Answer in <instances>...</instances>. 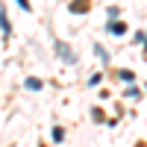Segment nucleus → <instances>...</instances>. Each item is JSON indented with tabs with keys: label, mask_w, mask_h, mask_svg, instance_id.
<instances>
[{
	"label": "nucleus",
	"mask_w": 147,
	"mask_h": 147,
	"mask_svg": "<svg viewBox=\"0 0 147 147\" xmlns=\"http://www.w3.org/2000/svg\"><path fill=\"white\" fill-rule=\"evenodd\" d=\"M56 53H59V59H62V62H68V65H74L77 62V56H74V50L65 44V41H56Z\"/></svg>",
	"instance_id": "1"
},
{
	"label": "nucleus",
	"mask_w": 147,
	"mask_h": 147,
	"mask_svg": "<svg viewBox=\"0 0 147 147\" xmlns=\"http://www.w3.org/2000/svg\"><path fill=\"white\" fill-rule=\"evenodd\" d=\"M15 3H18L21 9H27V12H30V0H15Z\"/></svg>",
	"instance_id": "9"
},
{
	"label": "nucleus",
	"mask_w": 147,
	"mask_h": 147,
	"mask_svg": "<svg viewBox=\"0 0 147 147\" xmlns=\"http://www.w3.org/2000/svg\"><path fill=\"white\" fill-rule=\"evenodd\" d=\"M24 85H27V88H30V91H38V88H41V85H44V82H41L38 77H30V80H27V82H24Z\"/></svg>",
	"instance_id": "4"
},
{
	"label": "nucleus",
	"mask_w": 147,
	"mask_h": 147,
	"mask_svg": "<svg viewBox=\"0 0 147 147\" xmlns=\"http://www.w3.org/2000/svg\"><path fill=\"white\" fill-rule=\"evenodd\" d=\"M144 44H147V41H144ZM144 59H147V47H144Z\"/></svg>",
	"instance_id": "10"
},
{
	"label": "nucleus",
	"mask_w": 147,
	"mask_h": 147,
	"mask_svg": "<svg viewBox=\"0 0 147 147\" xmlns=\"http://www.w3.org/2000/svg\"><path fill=\"white\" fill-rule=\"evenodd\" d=\"M62 138H65V129L56 127V129H53V141H62Z\"/></svg>",
	"instance_id": "8"
},
{
	"label": "nucleus",
	"mask_w": 147,
	"mask_h": 147,
	"mask_svg": "<svg viewBox=\"0 0 147 147\" xmlns=\"http://www.w3.org/2000/svg\"><path fill=\"white\" fill-rule=\"evenodd\" d=\"M71 12H74V15H85V12H88V0H74Z\"/></svg>",
	"instance_id": "3"
},
{
	"label": "nucleus",
	"mask_w": 147,
	"mask_h": 147,
	"mask_svg": "<svg viewBox=\"0 0 147 147\" xmlns=\"http://www.w3.org/2000/svg\"><path fill=\"white\" fill-rule=\"evenodd\" d=\"M106 32H112V35H124L127 27H124L121 21H109V24H106Z\"/></svg>",
	"instance_id": "2"
},
{
	"label": "nucleus",
	"mask_w": 147,
	"mask_h": 147,
	"mask_svg": "<svg viewBox=\"0 0 147 147\" xmlns=\"http://www.w3.org/2000/svg\"><path fill=\"white\" fill-rule=\"evenodd\" d=\"M118 77H121V80H124V82H132V80H136V74H132V71H121V74H118Z\"/></svg>",
	"instance_id": "7"
},
{
	"label": "nucleus",
	"mask_w": 147,
	"mask_h": 147,
	"mask_svg": "<svg viewBox=\"0 0 147 147\" xmlns=\"http://www.w3.org/2000/svg\"><path fill=\"white\" fill-rule=\"evenodd\" d=\"M0 27H3L6 35H12V27H9V21H6V12H3V9H0Z\"/></svg>",
	"instance_id": "5"
},
{
	"label": "nucleus",
	"mask_w": 147,
	"mask_h": 147,
	"mask_svg": "<svg viewBox=\"0 0 147 147\" xmlns=\"http://www.w3.org/2000/svg\"><path fill=\"white\" fill-rule=\"evenodd\" d=\"M94 53H97V59H103V62H106V59H109V53L103 50V44H94Z\"/></svg>",
	"instance_id": "6"
}]
</instances>
